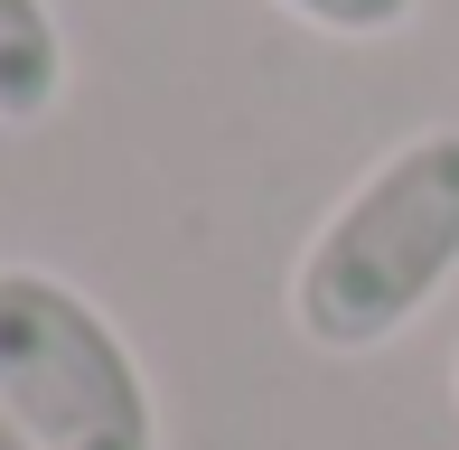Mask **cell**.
I'll list each match as a JSON object with an SVG mask.
<instances>
[{
	"instance_id": "cell-6",
	"label": "cell",
	"mask_w": 459,
	"mask_h": 450,
	"mask_svg": "<svg viewBox=\"0 0 459 450\" xmlns=\"http://www.w3.org/2000/svg\"><path fill=\"white\" fill-rule=\"evenodd\" d=\"M450 394H459V366H450Z\"/></svg>"
},
{
	"instance_id": "cell-5",
	"label": "cell",
	"mask_w": 459,
	"mask_h": 450,
	"mask_svg": "<svg viewBox=\"0 0 459 450\" xmlns=\"http://www.w3.org/2000/svg\"><path fill=\"white\" fill-rule=\"evenodd\" d=\"M0 450H38V432H19V422L0 413Z\"/></svg>"
},
{
	"instance_id": "cell-1",
	"label": "cell",
	"mask_w": 459,
	"mask_h": 450,
	"mask_svg": "<svg viewBox=\"0 0 459 450\" xmlns=\"http://www.w3.org/2000/svg\"><path fill=\"white\" fill-rule=\"evenodd\" d=\"M459 273V122L394 141L319 216L290 273V319L328 357H375L403 338Z\"/></svg>"
},
{
	"instance_id": "cell-4",
	"label": "cell",
	"mask_w": 459,
	"mask_h": 450,
	"mask_svg": "<svg viewBox=\"0 0 459 450\" xmlns=\"http://www.w3.org/2000/svg\"><path fill=\"white\" fill-rule=\"evenodd\" d=\"M290 19H309V29H328V38H394L422 0H281Z\"/></svg>"
},
{
	"instance_id": "cell-2",
	"label": "cell",
	"mask_w": 459,
	"mask_h": 450,
	"mask_svg": "<svg viewBox=\"0 0 459 450\" xmlns=\"http://www.w3.org/2000/svg\"><path fill=\"white\" fill-rule=\"evenodd\" d=\"M0 413L38 450H160L132 338L38 263H0Z\"/></svg>"
},
{
	"instance_id": "cell-3",
	"label": "cell",
	"mask_w": 459,
	"mask_h": 450,
	"mask_svg": "<svg viewBox=\"0 0 459 450\" xmlns=\"http://www.w3.org/2000/svg\"><path fill=\"white\" fill-rule=\"evenodd\" d=\"M66 94V29L48 0H0V122H48Z\"/></svg>"
}]
</instances>
